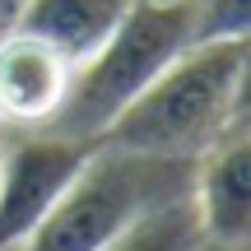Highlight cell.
Masks as SVG:
<instances>
[{
  "label": "cell",
  "mask_w": 251,
  "mask_h": 251,
  "mask_svg": "<svg viewBox=\"0 0 251 251\" xmlns=\"http://www.w3.org/2000/svg\"><path fill=\"white\" fill-rule=\"evenodd\" d=\"M242 117H251V42H191L98 144L196 163Z\"/></svg>",
  "instance_id": "obj_1"
},
{
  "label": "cell",
  "mask_w": 251,
  "mask_h": 251,
  "mask_svg": "<svg viewBox=\"0 0 251 251\" xmlns=\"http://www.w3.org/2000/svg\"><path fill=\"white\" fill-rule=\"evenodd\" d=\"M191 196V163L93 144L56 205L14 251H102L168 200Z\"/></svg>",
  "instance_id": "obj_2"
},
{
  "label": "cell",
  "mask_w": 251,
  "mask_h": 251,
  "mask_svg": "<svg viewBox=\"0 0 251 251\" xmlns=\"http://www.w3.org/2000/svg\"><path fill=\"white\" fill-rule=\"evenodd\" d=\"M196 42L191 33V5L186 0H135L121 28L75 65L70 93H65L56 121L47 126L61 140L98 144L112 130V121Z\"/></svg>",
  "instance_id": "obj_3"
},
{
  "label": "cell",
  "mask_w": 251,
  "mask_h": 251,
  "mask_svg": "<svg viewBox=\"0 0 251 251\" xmlns=\"http://www.w3.org/2000/svg\"><path fill=\"white\" fill-rule=\"evenodd\" d=\"M89 149L51 130H0V251H14L42 224Z\"/></svg>",
  "instance_id": "obj_4"
},
{
  "label": "cell",
  "mask_w": 251,
  "mask_h": 251,
  "mask_svg": "<svg viewBox=\"0 0 251 251\" xmlns=\"http://www.w3.org/2000/svg\"><path fill=\"white\" fill-rule=\"evenodd\" d=\"M191 209L214 242L251 237V117L228 126L191 163Z\"/></svg>",
  "instance_id": "obj_5"
},
{
  "label": "cell",
  "mask_w": 251,
  "mask_h": 251,
  "mask_svg": "<svg viewBox=\"0 0 251 251\" xmlns=\"http://www.w3.org/2000/svg\"><path fill=\"white\" fill-rule=\"evenodd\" d=\"M75 65L47 42L0 28V130H47L70 93Z\"/></svg>",
  "instance_id": "obj_6"
},
{
  "label": "cell",
  "mask_w": 251,
  "mask_h": 251,
  "mask_svg": "<svg viewBox=\"0 0 251 251\" xmlns=\"http://www.w3.org/2000/svg\"><path fill=\"white\" fill-rule=\"evenodd\" d=\"M135 0H28L9 28L47 42L70 65H84L130 14Z\"/></svg>",
  "instance_id": "obj_7"
},
{
  "label": "cell",
  "mask_w": 251,
  "mask_h": 251,
  "mask_svg": "<svg viewBox=\"0 0 251 251\" xmlns=\"http://www.w3.org/2000/svg\"><path fill=\"white\" fill-rule=\"evenodd\" d=\"M200 237L205 233H200V219L191 209V196H181V200H168V205L149 209L140 224H130L102 251H191Z\"/></svg>",
  "instance_id": "obj_8"
},
{
  "label": "cell",
  "mask_w": 251,
  "mask_h": 251,
  "mask_svg": "<svg viewBox=\"0 0 251 251\" xmlns=\"http://www.w3.org/2000/svg\"><path fill=\"white\" fill-rule=\"evenodd\" d=\"M196 42H251V0H186Z\"/></svg>",
  "instance_id": "obj_9"
},
{
  "label": "cell",
  "mask_w": 251,
  "mask_h": 251,
  "mask_svg": "<svg viewBox=\"0 0 251 251\" xmlns=\"http://www.w3.org/2000/svg\"><path fill=\"white\" fill-rule=\"evenodd\" d=\"M191 251H247V242H214V237H200Z\"/></svg>",
  "instance_id": "obj_10"
},
{
  "label": "cell",
  "mask_w": 251,
  "mask_h": 251,
  "mask_svg": "<svg viewBox=\"0 0 251 251\" xmlns=\"http://www.w3.org/2000/svg\"><path fill=\"white\" fill-rule=\"evenodd\" d=\"M24 5H28V0H0V28H9V24H14Z\"/></svg>",
  "instance_id": "obj_11"
}]
</instances>
